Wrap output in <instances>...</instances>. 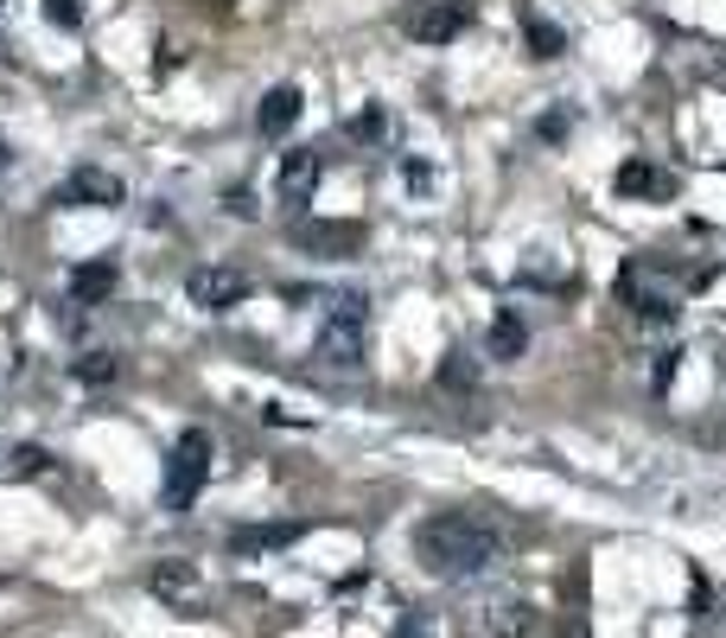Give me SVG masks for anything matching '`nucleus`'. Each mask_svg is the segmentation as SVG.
Here are the masks:
<instances>
[{
    "label": "nucleus",
    "mask_w": 726,
    "mask_h": 638,
    "mask_svg": "<svg viewBox=\"0 0 726 638\" xmlns=\"http://www.w3.org/2000/svg\"><path fill=\"white\" fill-rule=\"evenodd\" d=\"M414 556L428 575H446V581H466L478 568L497 562V524H484L472 511H440L414 530Z\"/></svg>",
    "instance_id": "nucleus-1"
},
{
    "label": "nucleus",
    "mask_w": 726,
    "mask_h": 638,
    "mask_svg": "<svg viewBox=\"0 0 726 638\" xmlns=\"http://www.w3.org/2000/svg\"><path fill=\"white\" fill-rule=\"evenodd\" d=\"M204 479H211V434L185 428L179 441H173V453H166V486H160L166 491V511H191Z\"/></svg>",
    "instance_id": "nucleus-2"
},
{
    "label": "nucleus",
    "mask_w": 726,
    "mask_h": 638,
    "mask_svg": "<svg viewBox=\"0 0 726 638\" xmlns=\"http://www.w3.org/2000/svg\"><path fill=\"white\" fill-rule=\"evenodd\" d=\"M319 364L331 371H358L363 364V294H338L319 333Z\"/></svg>",
    "instance_id": "nucleus-3"
},
{
    "label": "nucleus",
    "mask_w": 726,
    "mask_h": 638,
    "mask_svg": "<svg viewBox=\"0 0 726 638\" xmlns=\"http://www.w3.org/2000/svg\"><path fill=\"white\" fill-rule=\"evenodd\" d=\"M472 26V0H408L401 7V33L421 45H446Z\"/></svg>",
    "instance_id": "nucleus-4"
},
{
    "label": "nucleus",
    "mask_w": 726,
    "mask_h": 638,
    "mask_svg": "<svg viewBox=\"0 0 726 638\" xmlns=\"http://www.w3.org/2000/svg\"><path fill=\"white\" fill-rule=\"evenodd\" d=\"M185 294H191V306H204V313H223V306H236L243 294H249V275L243 268H191V281H185Z\"/></svg>",
    "instance_id": "nucleus-5"
},
{
    "label": "nucleus",
    "mask_w": 726,
    "mask_h": 638,
    "mask_svg": "<svg viewBox=\"0 0 726 638\" xmlns=\"http://www.w3.org/2000/svg\"><path fill=\"white\" fill-rule=\"evenodd\" d=\"M319 173H326V160H319L313 148H293V153H281V173H274V198L300 211V205L313 198V186H319Z\"/></svg>",
    "instance_id": "nucleus-6"
},
{
    "label": "nucleus",
    "mask_w": 726,
    "mask_h": 638,
    "mask_svg": "<svg viewBox=\"0 0 726 638\" xmlns=\"http://www.w3.org/2000/svg\"><path fill=\"white\" fill-rule=\"evenodd\" d=\"M147 588H153L166 606H179V613H198V601H204V581H198V568L191 562H160Z\"/></svg>",
    "instance_id": "nucleus-7"
},
{
    "label": "nucleus",
    "mask_w": 726,
    "mask_h": 638,
    "mask_svg": "<svg viewBox=\"0 0 726 638\" xmlns=\"http://www.w3.org/2000/svg\"><path fill=\"white\" fill-rule=\"evenodd\" d=\"M58 198H65V205H121L128 192H121V179L103 173V166H77L71 179L58 186Z\"/></svg>",
    "instance_id": "nucleus-8"
},
{
    "label": "nucleus",
    "mask_w": 726,
    "mask_h": 638,
    "mask_svg": "<svg viewBox=\"0 0 726 638\" xmlns=\"http://www.w3.org/2000/svg\"><path fill=\"white\" fill-rule=\"evenodd\" d=\"M121 288V268L115 263H83V268H71V301L77 306H103Z\"/></svg>",
    "instance_id": "nucleus-9"
},
{
    "label": "nucleus",
    "mask_w": 726,
    "mask_h": 638,
    "mask_svg": "<svg viewBox=\"0 0 726 638\" xmlns=\"http://www.w3.org/2000/svg\"><path fill=\"white\" fill-rule=\"evenodd\" d=\"M293 121H300V90H293V83H274V90L261 96V109H255V128L274 141V135H288Z\"/></svg>",
    "instance_id": "nucleus-10"
},
{
    "label": "nucleus",
    "mask_w": 726,
    "mask_h": 638,
    "mask_svg": "<svg viewBox=\"0 0 726 638\" xmlns=\"http://www.w3.org/2000/svg\"><path fill=\"white\" fill-rule=\"evenodd\" d=\"M618 192H631V198H669V192H676V179H669L663 166H651V160H624Z\"/></svg>",
    "instance_id": "nucleus-11"
},
{
    "label": "nucleus",
    "mask_w": 726,
    "mask_h": 638,
    "mask_svg": "<svg viewBox=\"0 0 726 638\" xmlns=\"http://www.w3.org/2000/svg\"><path fill=\"white\" fill-rule=\"evenodd\" d=\"M293 536H300V524H255V530H236L230 549L236 556H268V549H288Z\"/></svg>",
    "instance_id": "nucleus-12"
},
{
    "label": "nucleus",
    "mask_w": 726,
    "mask_h": 638,
    "mask_svg": "<svg viewBox=\"0 0 726 638\" xmlns=\"http://www.w3.org/2000/svg\"><path fill=\"white\" fill-rule=\"evenodd\" d=\"M491 638H523V633H536V606L529 601H504V606H491Z\"/></svg>",
    "instance_id": "nucleus-13"
},
{
    "label": "nucleus",
    "mask_w": 726,
    "mask_h": 638,
    "mask_svg": "<svg viewBox=\"0 0 726 638\" xmlns=\"http://www.w3.org/2000/svg\"><path fill=\"white\" fill-rule=\"evenodd\" d=\"M484 345H491V358H523V345H529V333H523V320H516V313H497V320H491V338H484Z\"/></svg>",
    "instance_id": "nucleus-14"
},
{
    "label": "nucleus",
    "mask_w": 726,
    "mask_h": 638,
    "mask_svg": "<svg viewBox=\"0 0 726 638\" xmlns=\"http://www.w3.org/2000/svg\"><path fill=\"white\" fill-rule=\"evenodd\" d=\"M396 638H446V619H440L434 606H408L401 626H396Z\"/></svg>",
    "instance_id": "nucleus-15"
},
{
    "label": "nucleus",
    "mask_w": 726,
    "mask_h": 638,
    "mask_svg": "<svg viewBox=\"0 0 726 638\" xmlns=\"http://www.w3.org/2000/svg\"><path fill=\"white\" fill-rule=\"evenodd\" d=\"M300 243H306V250H351V243H358V230H351V224H331V230L306 224V230H300Z\"/></svg>",
    "instance_id": "nucleus-16"
},
{
    "label": "nucleus",
    "mask_w": 726,
    "mask_h": 638,
    "mask_svg": "<svg viewBox=\"0 0 726 638\" xmlns=\"http://www.w3.org/2000/svg\"><path fill=\"white\" fill-rule=\"evenodd\" d=\"M440 383H453V390H472V383H478L472 358H466V351H446V364H440Z\"/></svg>",
    "instance_id": "nucleus-17"
},
{
    "label": "nucleus",
    "mask_w": 726,
    "mask_h": 638,
    "mask_svg": "<svg viewBox=\"0 0 726 638\" xmlns=\"http://www.w3.org/2000/svg\"><path fill=\"white\" fill-rule=\"evenodd\" d=\"M529 45H536V58H561V26H548V20H529Z\"/></svg>",
    "instance_id": "nucleus-18"
},
{
    "label": "nucleus",
    "mask_w": 726,
    "mask_h": 638,
    "mask_svg": "<svg viewBox=\"0 0 726 638\" xmlns=\"http://www.w3.org/2000/svg\"><path fill=\"white\" fill-rule=\"evenodd\" d=\"M45 466H51V453L45 448H13V473H20V479H38Z\"/></svg>",
    "instance_id": "nucleus-19"
},
{
    "label": "nucleus",
    "mask_w": 726,
    "mask_h": 638,
    "mask_svg": "<svg viewBox=\"0 0 726 638\" xmlns=\"http://www.w3.org/2000/svg\"><path fill=\"white\" fill-rule=\"evenodd\" d=\"M77 376H83V383H109V376H115V358H109V351H90V358L77 364Z\"/></svg>",
    "instance_id": "nucleus-20"
},
{
    "label": "nucleus",
    "mask_w": 726,
    "mask_h": 638,
    "mask_svg": "<svg viewBox=\"0 0 726 638\" xmlns=\"http://www.w3.org/2000/svg\"><path fill=\"white\" fill-rule=\"evenodd\" d=\"M45 20H51V26H77V20H83V0H45Z\"/></svg>",
    "instance_id": "nucleus-21"
},
{
    "label": "nucleus",
    "mask_w": 726,
    "mask_h": 638,
    "mask_svg": "<svg viewBox=\"0 0 726 638\" xmlns=\"http://www.w3.org/2000/svg\"><path fill=\"white\" fill-rule=\"evenodd\" d=\"M0 160H7V141H0Z\"/></svg>",
    "instance_id": "nucleus-22"
}]
</instances>
